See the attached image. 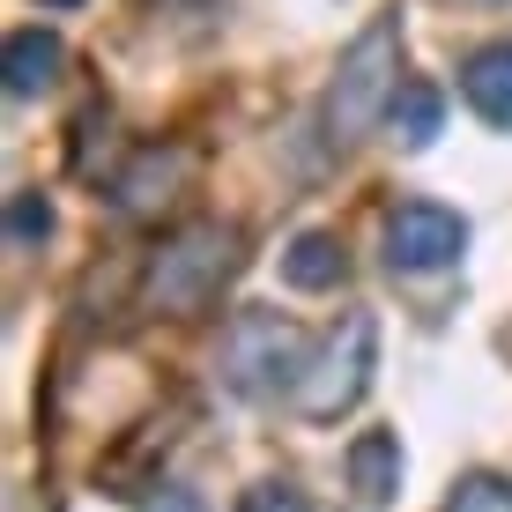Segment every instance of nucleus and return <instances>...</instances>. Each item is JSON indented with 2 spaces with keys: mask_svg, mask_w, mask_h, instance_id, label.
Instances as JSON below:
<instances>
[{
  "mask_svg": "<svg viewBox=\"0 0 512 512\" xmlns=\"http://www.w3.org/2000/svg\"><path fill=\"white\" fill-rule=\"evenodd\" d=\"M231 268H238V231H223V223H186V231H171L149 253L141 297H149L156 312H171V320H186V312H201L208 297L223 290Z\"/></svg>",
  "mask_w": 512,
  "mask_h": 512,
  "instance_id": "nucleus-1",
  "label": "nucleus"
},
{
  "mask_svg": "<svg viewBox=\"0 0 512 512\" xmlns=\"http://www.w3.org/2000/svg\"><path fill=\"white\" fill-rule=\"evenodd\" d=\"M394 97H401V23L386 15V23H372L342 52V75H334V90H327V134L334 141L372 134L379 119L394 112Z\"/></svg>",
  "mask_w": 512,
  "mask_h": 512,
  "instance_id": "nucleus-2",
  "label": "nucleus"
},
{
  "mask_svg": "<svg viewBox=\"0 0 512 512\" xmlns=\"http://www.w3.org/2000/svg\"><path fill=\"white\" fill-rule=\"evenodd\" d=\"M305 364H312V342L282 312H238L231 334H223V386L245 401H268L282 386H297Z\"/></svg>",
  "mask_w": 512,
  "mask_h": 512,
  "instance_id": "nucleus-3",
  "label": "nucleus"
},
{
  "mask_svg": "<svg viewBox=\"0 0 512 512\" xmlns=\"http://www.w3.org/2000/svg\"><path fill=\"white\" fill-rule=\"evenodd\" d=\"M372 364H379V320L372 312H349V320L320 342V357L305 364V379L290 386L297 416H312V423L349 416L364 401V386H372Z\"/></svg>",
  "mask_w": 512,
  "mask_h": 512,
  "instance_id": "nucleus-4",
  "label": "nucleus"
},
{
  "mask_svg": "<svg viewBox=\"0 0 512 512\" xmlns=\"http://www.w3.org/2000/svg\"><path fill=\"white\" fill-rule=\"evenodd\" d=\"M468 253V223L446 201H401L386 216V268L394 275H438Z\"/></svg>",
  "mask_w": 512,
  "mask_h": 512,
  "instance_id": "nucleus-5",
  "label": "nucleus"
},
{
  "mask_svg": "<svg viewBox=\"0 0 512 512\" xmlns=\"http://www.w3.org/2000/svg\"><path fill=\"white\" fill-rule=\"evenodd\" d=\"M179 179H186V149H164V141H156V149H141L134 164L112 179V208L119 216H156Z\"/></svg>",
  "mask_w": 512,
  "mask_h": 512,
  "instance_id": "nucleus-6",
  "label": "nucleus"
},
{
  "mask_svg": "<svg viewBox=\"0 0 512 512\" xmlns=\"http://www.w3.org/2000/svg\"><path fill=\"white\" fill-rule=\"evenodd\" d=\"M461 97L490 119V127H505V134H512V38H505V45L468 52V67H461Z\"/></svg>",
  "mask_w": 512,
  "mask_h": 512,
  "instance_id": "nucleus-7",
  "label": "nucleus"
},
{
  "mask_svg": "<svg viewBox=\"0 0 512 512\" xmlns=\"http://www.w3.org/2000/svg\"><path fill=\"white\" fill-rule=\"evenodd\" d=\"M60 67H67V45L52 38V30H15L8 38V60H0V75H8V97H38L60 82Z\"/></svg>",
  "mask_w": 512,
  "mask_h": 512,
  "instance_id": "nucleus-8",
  "label": "nucleus"
},
{
  "mask_svg": "<svg viewBox=\"0 0 512 512\" xmlns=\"http://www.w3.org/2000/svg\"><path fill=\"white\" fill-rule=\"evenodd\" d=\"M349 490H357L364 505H386L401 490V438L394 431H364L357 446H349Z\"/></svg>",
  "mask_w": 512,
  "mask_h": 512,
  "instance_id": "nucleus-9",
  "label": "nucleus"
},
{
  "mask_svg": "<svg viewBox=\"0 0 512 512\" xmlns=\"http://www.w3.org/2000/svg\"><path fill=\"white\" fill-rule=\"evenodd\" d=\"M342 268H349V253H342V238H327V231H305L282 253V282H290V290H334Z\"/></svg>",
  "mask_w": 512,
  "mask_h": 512,
  "instance_id": "nucleus-10",
  "label": "nucleus"
},
{
  "mask_svg": "<svg viewBox=\"0 0 512 512\" xmlns=\"http://www.w3.org/2000/svg\"><path fill=\"white\" fill-rule=\"evenodd\" d=\"M386 127H394L401 149H423V141H438V127H446V97L431 90V82H401L394 112H386Z\"/></svg>",
  "mask_w": 512,
  "mask_h": 512,
  "instance_id": "nucleus-11",
  "label": "nucleus"
},
{
  "mask_svg": "<svg viewBox=\"0 0 512 512\" xmlns=\"http://www.w3.org/2000/svg\"><path fill=\"white\" fill-rule=\"evenodd\" d=\"M52 238V201L45 193H8V245L15 253H38Z\"/></svg>",
  "mask_w": 512,
  "mask_h": 512,
  "instance_id": "nucleus-12",
  "label": "nucleus"
},
{
  "mask_svg": "<svg viewBox=\"0 0 512 512\" xmlns=\"http://www.w3.org/2000/svg\"><path fill=\"white\" fill-rule=\"evenodd\" d=\"M446 512H512V483H505V475H490V468H475V475L453 483Z\"/></svg>",
  "mask_w": 512,
  "mask_h": 512,
  "instance_id": "nucleus-13",
  "label": "nucleus"
},
{
  "mask_svg": "<svg viewBox=\"0 0 512 512\" xmlns=\"http://www.w3.org/2000/svg\"><path fill=\"white\" fill-rule=\"evenodd\" d=\"M186 23V30H216L223 15H231V0H156V23Z\"/></svg>",
  "mask_w": 512,
  "mask_h": 512,
  "instance_id": "nucleus-14",
  "label": "nucleus"
},
{
  "mask_svg": "<svg viewBox=\"0 0 512 512\" xmlns=\"http://www.w3.org/2000/svg\"><path fill=\"white\" fill-rule=\"evenodd\" d=\"M238 512H305V498H297L290 483H253L238 498Z\"/></svg>",
  "mask_w": 512,
  "mask_h": 512,
  "instance_id": "nucleus-15",
  "label": "nucleus"
},
{
  "mask_svg": "<svg viewBox=\"0 0 512 512\" xmlns=\"http://www.w3.org/2000/svg\"><path fill=\"white\" fill-rule=\"evenodd\" d=\"M141 512H201V498H193L186 483H164V490H156V498L141 505Z\"/></svg>",
  "mask_w": 512,
  "mask_h": 512,
  "instance_id": "nucleus-16",
  "label": "nucleus"
},
{
  "mask_svg": "<svg viewBox=\"0 0 512 512\" xmlns=\"http://www.w3.org/2000/svg\"><path fill=\"white\" fill-rule=\"evenodd\" d=\"M45 8H82V0H45Z\"/></svg>",
  "mask_w": 512,
  "mask_h": 512,
  "instance_id": "nucleus-17",
  "label": "nucleus"
}]
</instances>
